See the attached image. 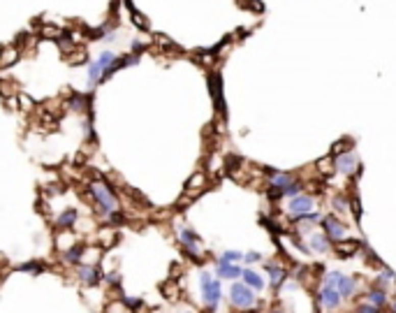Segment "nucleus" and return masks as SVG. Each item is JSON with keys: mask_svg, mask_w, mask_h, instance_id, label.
Wrapping results in <instances>:
<instances>
[{"mask_svg": "<svg viewBox=\"0 0 396 313\" xmlns=\"http://www.w3.org/2000/svg\"><path fill=\"white\" fill-rule=\"evenodd\" d=\"M67 107H70L72 111H86L88 109V98L86 95H72L70 102H67Z\"/></svg>", "mask_w": 396, "mask_h": 313, "instance_id": "412c9836", "label": "nucleus"}, {"mask_svg": "<svg viewBox=\"0 0 396 313\" xmlns=\"http://www.w3.org/2000/svg\"><path fill=\"white\" fill-rule=\"evenodd\" d=\"M336 290H338V295H341V297H352V295H355V290H357V281L352 276H343V274H341Z\"/></svg>", "mask_w": 396, "mask_h": 313, "instance_id": "a211bd4d", "label": "nucleus"}, {"mask_svg": "<svg viewBox=\"0 0 396 313\" xmlns=\"http://www.w3.org/2000/svg\"><path fill=\"white\" fill-rule=\"evenodd\" d=\"M204 183H206V177L200 172V174H195V177L188 181V188H190V190H200V188H204Z\"/></svg>", "mask_w": 396, "mask_h": 313, "instance_id": "bb28decb", "label": "nucleus"}, {"mask_svg": "<svg viewBox=\"0 0 396 313\" xmlns=\"http://www.w3.org/2000/svg\"><path fill=\"white\" fill-rule=\"evenodd\" d=\"M287 211H290L292 216H296V218L306 216V213L315 211V200H313L311 195H296L287 202Z\"/></svg>", "mask_w": 396, "mask_h": 313, "instance_id": "0eeeda50", "label": "nucleus"}, {"mask_svg": "<svg viewBox=\"0 0 396 313\" xmlns=\"http://www.w3.org/2000/svg\"><path fill=\"white\" fill-rule=\"evenodd\" d=\"M341 299H343V297L338 295L336 288H325V285H322V290L317 293V302H320L325 308H338Z\"/></svg>", "mask_w": 396, "mask_h": 313, "instance_id": "9b49d317", "label": "nucleus"}, {"mask_svg": "<svg viewBox=\"0 0 396 313\" xmlns=\"http://www.w3.org/2000/svg\"><path fill=\"white\" fill-rule=\"evenodd\" d=\"M391 311L396 313V299H394V302H391Z\"/></svg>", "mask_w": 396, "mask_h": 313, "instance_id": "4c0bfd02", "label": "nucleus"}, {"mask_svg": "<svg viewBox=\"0 0 396 313\" xmlns=\"http://www.w3.org/2000/svg\"><path fill=\"white\" fill-rule=\"evenodd\" d=\"M19 61V51L14 46H7V49L0 51V67H10Z\"/></svg>", "mask_w": 396, "mask_h": 313, "instance_id": "6ab92c4d", "label": "nucleus"}, {"mask_svg": "<svg viewBox=\"0 0 396 313\" xmlns=\"http://www.w3.org/2000/svg\"><path fill=\"white\" fill-rule=\"evenodd\" d=\"M331 207H334V211H338V213L350 211V202H348L345 197H334V200H331Z\"/></svg>", "mask_w": 396, "mask_h": 313, "instance_id": "5701e85b", "label": "nucleus"}, {"mask_svg": "<svg viewBox=\"0 0 396 313\" xmlns=\"http://www.w3.org/2000/svg\"><path fill=\"white\" fill-rule=\"evenodd\" d=\"M179 242H181V248H183V253H186L190 260H195V262H200L202 260V239L197 232H192L190 227L181 225L179 227Z\"/></svg>", "mask_w": 396, "mask_h": 313, "instance_id": "20e7f679", "label": "nucleus"}, {"mask_svg": "<svg viewBox=\"0 0 396 313\" xmlns=\"http://www.w3.org/2000/svg\"><path fill=\"white\" fill-rule=\"evenodd\" d=\"M243 262H246V264L262 262V253H257V251H248L246 255H243Z\"/></svg>", "mask_w": 396, "mask_h": 313, "instance_id": "2f4dec72", "label": "nucleus"}, {"mask_svg": "<svg viewBox=\"0 0 396 313\" xmlns=\"http://www.w3.org/2000/svg\"><path fill=\"white\" fill-rule=\"evenodd\" d=\"M130 12H132V21H135V26H139V28H148V21L144 19L141 12H137L135 7H132V3H130Z\"/></svg>", "mask_w": 396, "mask_h": 313, "instance_id": "cd10ccee", "label": "nucleus"}, {"mask_svg": "<svg viewBox=\"0 0 396 313\" xmlns=\"http://www.w3.org/2000/svg\"><path fill=\"white\" fill-rule=\"evenodd\" d=\"M42 35L44 37H56V40H58V28H54V26H44V28H42Z\"/></svg>", "mask_w": 396, "mask_h": 313, "instance_id": "f704fd0d", "label": "nucleus"}, {"mask_svg": "<svg viewBox=\"0 0 396 313\" xmlns=\"http://www.w3.org/2000/svg\"><path fill=\"white\" fill-rule=\"evenodd\" d=\"M86 248H88V246H86L84 242L72 244V246L63 253V260H65L67 264H75V267H77V264H81V260L86 258Z\"/></svg>", "mask_w": 396, "mask_h": 313, "instance_id": "f8f14e48", "label": "nucleus"}, {"mask_svg": "<svg viewBox=\"0 0 396 313\" xmlns=\"http://www.w3.org/2000/svg\"><path fill=\"white\" fill-rule=\"evenodd\" d=\"M322 225H325V234L329 237V242H341L343 237H345V225H343V221H338L336 216H327L322 218Z\"/></svg>", "mask_w": 396, "mask_h": 313, "instance_id": "6e6552de", "label": "nucleus"}, {"mask_svg": "<svg viewBox=\"0 0 396 313\" xmlns=\"http://www.w3.org/2000/svg\"><path fill=\"white\" fill-rule=\"evenodd\" d=\"M308 248H311L313 253H320V255H325V253L331 251V242H329V237H327V234L315 232V234H311V239H308Z\"/></svg>", "mask_w": 396, "mask_h": 313, "instance_id": "4468645a", "label": "nucleus"}, {"mask_svg": "<svg viewBox=\"0 0 396 313\" xmlns=\"http://www.w3.org/2000/svg\"><path fill=\"white\" fill-rule=\"evenodd\" d=\"M0 51H3V49H0Z\"/></svg>", "mask_w": 396, "mask_h": 313, "instance_id": "ea45409f", "label": "nucleus"}, {"mask_svg": "<svg viewBox=\"0 0 396 313\" xmlns=\"http://www.w3.org/2000/svg\"><path fill=\"white\" fill-rule=\"evenodd\" d=\"M243 269L239 264H230V262H216V278H225V281H239Z\"/></svg>", "mask_w": 396, "mask_h": 313, "instance_id": "9d476101", "label": "nucleus"}, {"mask_svg": "<svg viewBox=\"0 0 396 313\" xmlns=\"http://www.w3.org/2000/svg\"><path fill=\"white\" fill-rule=\"evenodd\" d=\"M86 61H88V54H86L84 49L77 51V56L75 54L70 56V63H72V65H81V63H86Z\"/></svg>", "mask_w": 396, "mask_h": 313, "instance_id": "7c9ffc66", "label": "nucleus"}, {"mask_svg": "<svg viewBox=\"0 0 396 313\" xmlns=\"http://www.w3.org/2000/svg\"><path fill=\"white\" fill-rule=\"evenodd\" d=\"M77 223H79V213H77V209H72V207L65 209V211L56 218V227H58V230H75Z\"/></svg>", "mask_w": 396, "mask_h": 313, "instance_id": "ddd939ff", "label": "nucleus"}, {"mask_svg": "<svg viewBox=\"0 0 396 313\" xmlns=\"http://www.w3.org/2000/svg\"><path fill=\"white\" fill-rule=\"evenodd\" d=\"M338 278H341V272H329L327 274V278H325V288H336Z\"/></svg>", "mask_w": 396, "mask_h": 313, "instance_id": "c85d7f7f", "label": "nucleus"}, {"mask_svg": "<svg viewBox=\"0 0 396 313\" xmlns=\"http://www.w3.org/2000/svg\"><path fill=\"white\" fill-rule=\"evenodd\" d=\"M105 281L109 283V285H114V288H118V285H120V274H116V272L114 274H111V272L105 274Z\"/></svg>", "mask_w": 396, "mask_h": 313, "instance_id": "473e14b6", "label": "nucleus"}, {"mask_svg": "<svg viewBox=\"0 0 396 313\" xmlns=\"http://www.w3.org/2000/svg\"><path fill=\"white\" fill-rule=\"evenodd\" d=\"M200 290H202V302H204L206 311L209 313H216L218 304L222 299V285H220V278H216L211 272H200Z\"/></svg>", "mask_w": 396, "mask_h": 313, "instance_id": "f03ea898", "label": "nucleus"}, {"mask_svg": "<svg viewBox=\"0 0 396 313\" xmlns=\"http://www.w3.org/2000/svg\"><path fill=\"white\" fill-rule=\"evenodd\" d=\"M334 170H336L338 174H345V177H350V174L359 172V162H357V156L352 151L338 153V156L334 158Z\"/></svg>", "mask_w": 396, "mask_h": 313, "instance_id": "423d86ee", "label": "nucleus"}, {"mask_svg": "<svg viewBox=\"0 0 396 313\" xmlns=\"http://www.w3.org/2000/svg\"><path fill=\"white\" fill-rule=\"evenodd\" d=\"M292 181H294V177L287 174V172H274V170L269 172V188H274V190H281L283 192Z\"/></svg>", "mask_w": 396, "mask_h": 313, "instance_id": "2eb2a0df", "label": "nucleus"}, {"mask_svg": "<svg viewBox=\"0 0 396 313\" xmlns=\"http://www.w3.org/2000/svg\"><path fill=\"white\" fill-rule=\"evenodd\" d=\"M357 313H380V308H376L373 304H359V308H357Z\"/></svg>", "mask_w": 396, "mask_h": 313, "instance_id": "72a5a7b5", "label": "nucleus"}, {"mask_svg": "<svg viewBox=\"0 0 396 313\" xmlns=\"http://www.w3.org/2000/svg\"><path fill=\"white\" fill-rule=\"evenodd\" d=\"M120 302L126 304V306L130 308L132 313H139V308L144 306V302H141V299H135V297H126V295H123V297H120Z\"/></svg>", "mask_w": 396, "mask_h": 313, "instance_id": "b1692460", "label": "nucleus"}, {"mask_svg": "<svg viewBox=\"0 0 396 313\" xmlns=\"http://www.w3.org/2000/svg\"><path fill=\"white\" fill-rule=\"evenodd\" d=\"M264 269H266V274H269V285L274 290H278L283 285V283L287 281V272H285V267L283 264H278V262H264Z\"/></svg>", "mask_w": 396, "mask_h": 313, "instance_id": "1a4fd4ad", "label": "nucleus"}, {"mask_svg": "<svg viewBox=\"0 0 396 313\" xmlns=\"http://www.w3.org/2000/svg\"><path fill=\"white\" fill-rule=\"evenodd\" d=\"M368 304H373L376 308H382L387 304V293L380 288H373L371 293H368Z\"/></svg>", "mask_w": 396, "mask_h": 313, "instance_id": "aec40b11", "label": "nucleus"}, {"mask_svg": "<svg viewBox=\"0 0 396 313\" xmlns=\"http://www.w3.org/2000/svg\"><path fill=\"white\" fill-rule=\"evenodd\" d=\"M361 244L357 242V239H341V242H336V253L341 255V258H350V255H355L357 251H359Z\"/></svg>", "mask_w": 396, "mask_h": 313, "instance_id": "f3484780", "label": "nucleus"}, {"mask_svg": "<svg viewBox=\"0 0 396 313\" xmlns=\"http://www.w3.org/2000/svg\"><path fill=\"white\" fill-rule=\"evenodd\" d=\"M58 44L63 51H70L72 46H75V35H70V33H63V35H58Z\"/></svg>", "mask_w": 396, "mask_h": 313, "instance_id": "393cba45", "label": "nucleus"}, {"mask_svg": "<svg viewBox=\"0 0 396 313\" xmlns=\"http://www.w3.org/2000/svg\"><path fill=\"white\" fill-rule=\"evenodd\" d=\"M218 260H220V262H230V264H239L241 260H243V253L241 251H222V255Z\"/></svg>", "mask_w": 396, "mask_h": 313, "instance_id": "4be33fe9", "label": "nucleus"}, {"mask_svg": "<svg viewBox=\"0 0 396 313\" xmlns=\"http://www.w3.org/2000/svg\"><path fill=\"white\" fill-rule=\"evenodd\" d=\"M331 160H320V170H322V172H329V170H331Z\"/></svg>", "mask_w": 396, "mask_h": 313, "instance_id": "c9c22d12", "label": "nucleus"}, {"mask_svg": "<svg viewBox=\"0 0 396 313\" xmlns=\"http://www.w3.org/2000/svg\"><path fill=\"white\" fill-rule=\"evenodd\" d=\"M186 313H192V311H186Z\"/></svg>", "mask_w": 396, "mask_h": 313, "instance_id": "58836bf2", "label": "nucleus"}, {"mask_svg": "<svg viewBox=\"0 0 396 313\" xmlns=\"http://www.w3.org/2000/svg\"><path fill=\"white\" fill-rule=\"evenodd\" d=\"M227 297H230L232 306L239 308V311H253V308L257 306V295H255V290H251L243 281H232Z\"/></svg>", "mask_w": 396, "mask_h": 313, "instance_id": "7ed1b4c3", "label": "nucleus"}, {"mask_svg": "<svg viewBox=\"0 0 396 313\" xmlns=\"http://www.w3.org/2000/svg\"><path fill=\"white\" fill-rule=\"evenodd\" d=\"M241 278H243V283H246L251 290H255V293H262V290H264V278L257 272H253V269H243V272H241Z\"/></svg>", "mask_w": 396, "mask_h": 313, "instance_id": "dca6fc26", "label": "nucleus"}, {"mask_svg": "<svg viewBox=\"0 0 396 313\" xmlns=\"http://www.w3.org/2000/svg\"><path fill=\"white\" fill-rule=\"evenodd\" d=\"M301 188H304V183H299V181H292L290 186L285 188V190H283V197H296V195H301Z\"/></svg>", "mask_w": 396, "mask_h": 313, "instance_id": "a878e982", "label": "nucleus"}, {"mask_svg": "<svg viewBox=\"0 0 396 313\" xmlns=\"http://www.w3.org/2000/svg\"><path fill=\"white\" fill-rule=\"evenodd\" d=\"M269 313H285L283 308H274V311H269Z\"/></svg>", "mask_w": 396, "mask_h": 313, "instance_id": "e433bc0d", "label": "nucleus"}, {"mask_svg": "<svg viewBox=\"0 0 396 313\" xmlns=\"http://www.w3.org/2000/svg\"><path fill=\"white\" fill-rule=\"evenodd\" d=\"M88 192H90V200L95 202V209L102 213V216L109 218V223H123L126 216L120 213V202L118 197L114 195L109 183H105L102 179L97 181H90L88 183Z\"/></svg>", "mask_w": 396, "mask_h": 313, "instance_id": "f257e3e1", "label": "nucleus"}, {"mask_svg": "<svg viewBox=\"0 0 396 313\" xmlns=\"http://www.w3.org/2000/svg\"><path fill=\"white\" fill-rule=\"evenodd\" d=\"M19 272H33V274H40L42 272V264L37 262V260H33V262H26L19 267Z\"/></svg>", "mask_w": 396, "mask_h": 313, "instance_id": "c756f323", "label": "nucleus"}, {"mask_svg": "<svg viewBox=\"0 0 396 313\" xmlns=\"http://www.w3.org/2000/svg\"><path fill=\"white\" fill-rule=\"evenodd\" d=\"M75 276H77V281L84 283V285H88V288H95L97 283L102 281L100 269H97L95 264H88V262L77 264V267H75Z\"/></svg>", "mask_w": 396, "mask_h": 313, "instance_id": "39448f33", "label": "nucleus"}]
</instances>
